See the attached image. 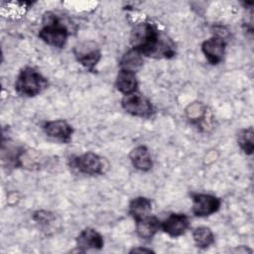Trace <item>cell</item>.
<instances>
[{
    "label": "cell",
    "instance_id": "5b68a950",
    "mask_svg": "<svg viewBox=\"0 0 254 254\" xmlns=\"http://www.w3.org/2000/svg\"><path fill=\"white\" fill-rule=\"evenodd\" d=\"M73 55L76 61L86 69L93 71L95 65L101 58L99 46L94 41H84L78 43L73 48Z\"/></svg>",
    "mask_w": 254,
    "mask_h": 254
},
{
    "label": "cell",
    "instance_id": "ffe728a7",
    "mask_svg": "<svg viewBox=\"0 0 254 254\" xmlns=\"http://www.w3.org/2000/svg\"><path fill=\"white\" fill-rule=\"evenodd\" d=\"M136 253V252H146V253H152V252H154L153 250H151V249H147V248H142V247H137V248H134V249H132L131 251H130V253Z\"/></svg>",
    "mask_w": 254,
    "mask_h": 254
},
{
    "label": "cell",
    "instance_id": "2e32d148",
    "mask_svg": "<svg viewBox=\"0 0 254 254\" xmlns=\"http://www.w3.org/2000/svg\"><path fill=\"white\" fill-rule=\"evenodd\" d=\"M119 65L121 69H128L136 72V70H138L143 65L142 55L136 50L131 49L122 56L119 62Z\"/></svg>",
    "mask_w": 254,
    "mask_h": 254
},
{
    "label": "cell",
    "instance_id": "8fae6325",
    "mask_svg": "<svg viewBox=\"0 0 254 254\" xmlns=\"http://www.w3.org/2000/svg\"><path fill=\"white\" fill-rule=\"evenodd\" d=\"M104 241L100 233L95 229L84 228L76 237V247L80 252H85L90 249L99 250L103 247Z\"/></svg>",
    "mask_w": 254,
    "mask_h": 254
},
{
    "label": "cell",
    "instance_id": "9a60e30c",
    "mask_svg": "<svg viewBox=\"0 0 254 254\" xmlns=\"http://www.w3.org/2000/svg\"><path fill=\"white\" fill-rule=\"evenodd\" d=\"M152 209V202L149 198L138 196L131 200L129 204V214L136 220H140L149 215Z\"/></svg>",
    "mask_w": 254,
    "mask_h": 254
},
{
    "label": "cell",
    "instance_id": "7a4b0ae2",
    "mask_svg": "<svg viewBox=\"0 0 254 254\" xmlns=\"http://www.w3.org/2000/svg\"><path fill=\"white\" fill-rule=\"evenodd\" d=\"M69 31L62 20L53 12H46L43 17V27L39 31V38L46 44L62 49L65 45Z\"/></svg>",
    "mask_w": 254,
    "mask_h": 254
},
{
    "label": "cell",
    "instance_id": "d6986e66",
    "mask_svg": "<svg viewBox=\"0 0 254 254\" xmlns=\"http://www.w3.org/2000/svg\"><path fill=\"white\" fill-rule=\"evenodd\" d=\"M33 218L37 221V222H40V223H49L51 222L52 220L55 219V216L53 215L52 212L50 211H46V210H39V211H36L33 215Z\"/></svg>",
    "mask_w": 254,
    "mask_h": 254
},
{
    "label": "cell",
    "instance_id": "4fadbf2b",
    "mask_svg": "<svg viewBox=\"0 0 254 254\" xmlns=\"http://www.w3.org/2000/svg\"><path fill=\"white\" fill-rule=\"evenodd\" d=\"M130 161L134 168L142 172H148L153 167V161L150 152L146 146L135 147L129 154Z\"/></svg>",
    "mask_w": 254,
    "mask_h": 254
},
{
    "label": "cell",
    "instance_id": "9c48e42d",
    "mask_svg": "<svg viewBox=\"0 0 254 254\" xmlns=\"http://www.w3.org/2000/svg\"><path fill=\"white\" fill-rule=\"evenodd\" d=\"M225 46L226 44L223 38L215 35L202 43L201 51L211 64H217L223 59Z\"/></svg>",
    "mask_w": 254,
    "mask_h": 254
},
{
    "label": "cell",
    "instance_id": "ac0fdd59",
    "mask_svg": "<svg viewBox=\"0 0 254 254\" xmlns=\"http://www.w3.org/2000/svg\"><path fill=\"white\" fill-rule=\"evenodd\" d=\"M253 137H254V132L252 127L240 130L237 135L238 145L246 155H252L253 153V150H254Z\"/></svg>",
    "mask_w": 254,
    "mask_h": 254
},
{
    "label": "cell",
    "instance_id": "e0dca14e",
    "mask_svg": "<svg viewBox=\"0 0 254 254\" xmlns=\"http://www.w3.org/2000/svg\"><path fill=\"white\" fill-rule=\"evenodd\" d=\"M192 238L196 247L205 249L214 242V235L209 227L199 226L192 232Z\"/></svg>",
    "mask_w": 254,
    "mask_h": 254
},
{
    "label": "cell",
    "instance_id": "8992f818",
    "mask_svg": "<svg viewBox=\"0 0 254 254\" xmlns=\"http://www.w3.org/2000/svg\"><path fill=\"white\" fill-rule=\"evenodd\" d=\"M121 105L126 112L137 117L149 118L154 113L151 101L137 91L124 95L121 100Z\"/></svg>",
    "mask_w": 254,
    "mask_h": 254
},
{
    "label": "cell",
    "instance_id": "ba28073f",
    "mask_svg": "<svg viewBox=\"0 0 254 254\" xmlns=\"http://www.w3.org/2000/svg\"><path fill=\"white\" fill-rule=\"evenodd\" d=\"M43 129L48 137L65 144L70 142L73 132L72 127L63 119L48 121L43 125Z\"/></svg>",
    "mask_w": 254,
    "mask_h": 254
},
{
    "label": "cell",
    "instance_id": "3957f363",
    "mask_svg": "<svg viewBox=\"0 0 254 254\" xmlns=\"http://www.w3.org/2000/svg\"><path fill=\"white\" fill-rule=\"evenodd\" d=\"M49 85L44 77L34 67L26 66L19 72L15 81V90L18 94L33 97L43 92Z\"/></svg>",
    "mask_w": 254,
    "mask_h": 254
},
{
    "label": "cell",
    "instance_id": "277c9868",
    "mask_svg": "<svg viewBox=\"0 0 254 254\" xmlns=\"http://www.w3.org/2000/svg\"><path fill=\"white\" fill-rule=\"evenodd\" d=\"M69 164L70 167L77 172L90 176L103 175L109 167L108 162L104 158L92 152H87L80 156L71 157Z\"/></svg>",
    "mask_w": 254,
    "mask_h": 254
},
{
    "label": "cell",
    "instance_id": "52a82bcc",
    "mask_svg": "<svg viewBox=\"0 0 254 254\" xmlns=\"http://www.w3.org/2000/svg\"><path fill=\"white\" fill-rule=\"evenodd\" d=\"M192 199V213L195 216H208L216 212L220 207V199L212 194L207 193H193Z\"/></svg>",
    "mask_w": 254,
    "mask_h": 254
},
{
    "label": "cell",
    "instance_id": "30bf717a",
    "mask_svg": "<svg viewBox=\"0 0 254 254\" xmlns=\"http://www.w3.org/2000/svg\"><path fill=\"white\" fill-rule=\"evenodd\" d=\"M189 218L184 213H172L161 222V228L172 237H178L185 233L189 227Z\"/></svg>",
    "mask_w": 254,
    "mask_h": 254
},
{
    "label": "cell",
    "instance_id": "7c38bea8",
    "mask_svg": "<svg viewBox=\"0 0 254 254\" xmlns=\"http://www.w3.org/2000/svg\"><path fill=\"white\" fill-rule=\"evenodd\" d=\"M115 86L117 90H119L124 95H128L133 92H136L138 88V80H137L136 73L128 69L120 68L116 76Z\"/></svg>",
    "mask_w": 254,
    "mask_h": 254
},
{
    "label": "cell",
    "instance_id": "6da1fadb",
    "mask_svg": "<svg viewBox=\"0 0 254 254\" xmlns=\"http://www.w3.org/2000/svg\"><path fill=\"white\" fill-rule=\"evenodd\" d=\"M132 49L149 58L170 59L176 54L175 43L161 33L154 24L142 22L132 29L130 36Z\"/></svg>",
    "mask_w": 254,
    "mask_h": 254
},
{
    "label": "cell",
    "instance_id": "5bb4252c",
    "mask_svg": "<svg viewBox=\"0 0 254 254\" xmlns=\"http://www.w3.org/2000/svg\"><path fill=\"white\" fill-rule=\"evenodd\" d=\"M161 227V221L156 216H146L136 221V233L143 239H151Z\"/></svg>",
    "mask_w": 254,
    "mask_h": 254
}]
</instances>
